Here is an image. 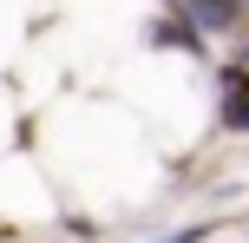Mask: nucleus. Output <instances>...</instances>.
<instances>
[{"instance_id":"nucleus-5","label":"nucleus","mask_w":249,"mask_h":243,"mask_svg":"<svg viewBox=\"0 0 249 243\" xmlns=\"http://www.w3.org/2000/svg\"><path fill=\"white\" fill-rule=\"evenodd\" d=\"M7 125H13V99L0 92V145H7Z\"/></svg>"},{"instance_id":"nucleus-3","label":"nucleus","mask_w":249,"mask_h":243,"mask_svg":"<svg viewBox=\"0 0 249 243\" xmlns=\"http://www.w3.org/2000/svg\"><path fill=\"white\" fill-rule=\"evenodd\" d=\"M59 210L53 197V178L33 165V158H0V217L7 224H46Z\"/></svg>"},{"instance_id":"nucleus-2","label":"nucleus","mask_w":249,"mask_h":243,"mask_svg":"<svg viewBox=\"0 0 249 243\" xmlns=\"http://www.w3.org/2000/svg\"><path fill=\"white\" fill-rule=\"evenodd\" d=\"M118 105L138 118L144 138H197L203 118H210V92L203 73L184 53H138L118 66Z\"/></svg>"},{"instance_id":"nucleus-4","label":"nucleus","mask_w":249,"mask_h":243,"mask_svg":"<svg viewBox=\"0 0 249 243\" xmlns=\"http://www.w3.org/2000/svg\"><path fill=\"white\" fill-rule=\"evenodd\" d=\"M26 7L33 0H0V59L26 46Z\"/></svg>"},{"instance_id":"nucleus-1","label":"nucleus","mask_w":249,"mask_h":243,"mask_svg":"<svg viewBox=\"0 0 249 243\" xmlns=\"http://www.w3.org/2000/svg\"><path fill=\"white\" fill-rule=\"evenodd\" d=\"M46 158L53 178L92 210L138 204L144 191H158V151L138 131V118L112 99H66L46 118Z\"/></svg>"}]
</instances>
